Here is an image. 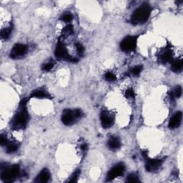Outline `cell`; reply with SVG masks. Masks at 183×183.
<instances>
[{"label":"cell","mask_w":183,"mask_h":183,"mask_svg":"<svg viewBox=\"0 0 183 183\" xmlns=\"http://www.w3.org/2000/svg\"><path fill=\"white\" fill-rule=\"evenodd\" d=\"M27 99H24L20 102V108L12 121V128L14 130H20L25 128L29 120V113L26 104Z\"/></svg>","instance_id":"cell-1"},{"label":"cell","mask_w":183,"mask_h":183,"mask_svg":"<svg viewBox=\"0 0 183 183\" xmlns=\"http://www.w3.org/2000/svg\"><path fill=\"white\" fill-rule=\"evenodd\" d=\"M152 8L147 4H144L135 10L131 16V23L133 24H144L147 21L150 16Z\"/></svg>","instance_id":"cell-2"},{"label":"cell","mask_w":183,"mask_h":183,"mask_svg":"<svg viewBox=\"0 0 183 183\" xmlns=\"http://www.w3.org/2000/svg\"><path fill=\"white\" fill-rule=\"evenodd\" d=\"M2 169V180L4 182H12L19 176L20 172V168L19 165H14L12 167L9 166L4 167L1 166Z\"/></svg>","instance_id":"cell-3"},{"label":"cell","mask_w":183,"mask_h":183,"mask_svg":"<svg viewBox=\"0 0 183 183\" xmlns=\"http://www.w3.org/2000/svg\"><path fill=\"white\" fill-rule=\"evenodd\" d=\"M55 56L58 58V59H64L72 62H77V60L76 58L71 57V56L68 54L67 50V49H66L65 45L60 40L58 41L57 47H56Z\"/></svg>","instance_id":"cell-4"},{"label":"cell","mask_w":183,"mask_h":183,"mask_svg":"<svg viewBox=\"0 0 183 183\" xmlns=\"http://www.w3.org/2000/svg\"><path fill=\"white\" fill-rule=\"evenodd\" d=\"M137 36H128L122 41L120 44V47L124 52H132L136 49Z\"/></svg>","instance_id":"cell-5"},{"label":"cell","mask_w":183,"mask_h":183,"mask_svg":"<svg viewBox=\"0 0 183 183\" xmlns=\"http://www.w3.org/2000/svg\"><path fill=\"white\" fill-rule=\"evenodd\" d=\"M27 52V47L23 44H17L12 48L10 52V57L12 59H17L25 55Z\"/></svg>","instance_id":"cell-6"},{"label":"cell","mask_w":183,"mask_h":183,"mask_svg":"<svg viewBox=\"0 0 183 183\" xmlns=\"http://www.w3.org/2000/svg\"><path fill=\"white\" fill-rule=\"evenodd\" d=\"M124 171V166L123 164H118L109 170L107 176V181H112L119 176H122Z\"/></svg>","instance_id":"cell-7"},{"label":"cell","mask_w":183,"mask_h":183,"mask_svg":"<svg viewBox=\"0 0 183 183\" xmlns=\"http://www.w3.org/2000/svg\"><path fill=\"white\" fill-rule=\"evenodd\" d=\"M102 125L104 128H109L114 124V117L108 111L102 110L100 114Z\"/></svg>","instance_id":"cell-8"},{"label":"cell","mask_w":183,"mask_h":183,"mask_svg":"<svg viewBox=\"0 0 183 183\" xmlns=\"http://www.w3.org/2000/svg\"><path fill=\"white\" fill-rule=\"evenodd\" d=\"M163 160L160 159H148L146 162L145 167L147 171L154 172L159 170L162 164Z\"/></svg>","instance_id":"cell-9"},{"label":"cell","mask_w":183,"mask_h":183,"mask_svg":"<svg viewBox=\"0 0 183 183\" xmlns=\"http://www.w3.org/2000/svg\"><path fill=\"white\" fill-rule=\"evenodd\" d=\"M76 119L74 114V111L70 109H65L63 112L62 116V121L65 125H70L74 123L75 119Z\"/></svg>","instance_id":"cell-10"},{"label":"cell","mask_w":183,"mask_h":183,"mask_svg":"<svg viewBox=\"0 0 183 183\" xmlns=\"http://www.w3.org/2000/svg\"><path fill=\"white\" fill-rule=\"evenodd\" d=\"M182 114L181 112H177L175 113L172 118L170 119L169 123V128L170 129H176L179 128L182 122Z\"/></svg>","instance_id":"cell-11"},{"label":"cell","mask_w":183,"mask_h":183,"mask_svg":"<svg viewBox=\"0 0 183 183\" xmlns=\"http://www.w3.org/2000/svg\"><path fill=\"white\" fill-rule=\"evenodd\" d=\"M50 172L47 169H43L40 172L37 176H36V179L35 180V182L37 183H45L47 182L50 179Z\"/></svg>","instance_id":"cell-12"},{"label":"cell","mask_w":183,"mask_h":183,"mask_svg":"<svg viewBox=\"0 0 183 183\" xmlns=\"http://www.w3.org/2000/svg\"><path fill=\"white\" fill-rule=\"evenodd\" d=\"M31 97H34V98L35 97L38 99H51L50 94L43 89H38L33 91L31 94Z\"/></svg>","instance_id":"cell-13"},{"label":"cell","mask_w":183,"mask_h":183,"mask_svg":"<svg viewBox=\"0 0 183 183\" xmlns=\"http://www.w3.org/2000/svg\"><path fill=\"white\" fill-rule=\"evenodd\" d=\"M108 146L111 150H118L121 147V142L117 137H112L108 141Z\"/></svg>","instance_id":"cell-14"},{"label":"cell","mask_w":183,"mask_h":183,"mask_svg":"<svg viewBox=\"0 0 183 183\" xmlns=\"http://www.w3.org/2000/svg\"><path fill=\"white\" fill-rule=\"evenodd\" d=\"M182 69V60H174L171 61V70L175 72H180Z\"/></svg>","instance_id":"cell-15"},{"label":"cell","mask_w":183,"mask_h":183,"mask_svg":"<svg viewBox=\"0 0 183 183\" xmlns=\"http://www.w3.org/2000/svg\"><path fill=\"white\" fill-rule=\"evenodd\" d=\"M172 60V52L171 50L166 51V52L163 53L160 57V62L163 63V64L171 62Z\"/></svg>","instance_id":"cell-16"},{"label":"cell","mask_w":183,"mask_h":183,"mask_svg":"<svg viewBox=\"0 0 183 183\" xmlns=\"http://www.w3.org/2000/svg\"><path fill=\"white\" fill-rule=\"evenodd\" d=\"M7 146V153H14L18 150V144L14 142H9Z\"/></svg>","instance_id":"cell-17"},{"label":"cell","mask_w":183,"mask_h":183,"mask_svg":"<svg viewBox=\"0 0 183 183\" xmlns=\"http://www.w3.org/2000/svg\"><path fill=\"white\" fill-rule=\"evenodd\" d=\"M12 26H9V27L4 28L1 31V38L2 40H7L10 36L12 33Z\"/></svg>","instance_id":"cell-18"},{"label":"cell","mask_w":183,"mask_h":183,"mask_svg":"<svg viewBox=\"0 0 183 183\" xmlns=\"http://www.w3.org/2000/svg\"><path fill=\"white\" fill-rule=\"evenodd\" d=\"M74 32V30H73V26L71 24H68L65 26V27L62 30V36H67L69 35H71Z\"/></svg>","instance_id":"cell-19"},{"label":"cell","mask_w":183,"mask_h":183,"mask_svg":"<svg viewBox=\"0 0 183 183\" xmlns=\"http://www.w3.org/2000/svg\"><path fill=\"white\" fill-rule=\"evenodd\" d=\"M182 95V87L180 86H177L175 87V89H173L172 93L171 94V97L172 98H180Z\"/></svg>","instance_id":"cell-20"},{"label":"cell","mask_w":183,"mask_h":183,"mask_svg":"<svg viewBox=\"0 0 183 183\" xmlns=\"http://www.w3.org/2000/svg\"><path fill=\"white\" fill-rule=\"evenodd\" d=\"M127 182H140V179L137 175H136L135 174H130L128 176V178H127Z\"/></svg>","instance_id":"cell-21"},{"label":"cell","mask_w":183,"mask_h":183,"mask_svg":"<svg viewBox=\"0 0 183 183\" xmlns=\"http://www.w3.org/2000/svg\"><path fill=\"white\" fill-rule=\"evenodd\" d=\"M142 65H138L136 66V67H133L132 70V74L134 76H137L141 73L142 70Z\"/></svg>","instance_id":"cell-22"},{"label":"cell","mask_w":183,"mask_h":183,"mask_svg":"<svg viewBox=\"0 0 183 183\" xmlns=\"http://www.w3.org/2000/svg\"><path fill=\"white\" fill-rule=\"evenodd\" d=\"M53 67H54V62H48L45 63V64L43 65L42 70H44V71L48 72V71H50V70L53 68Z\"/></svg>","instance_id":"cell-23"},{"label":"cell","mask_w":183,"mask_h":183,"mask_svg":"<svg viewBox=\"0 0 183 183\" xmlns=\"http://www.w3.org/2000/svg\"><path fill=\"white\" fill-rule=\"evenodd\" d=\"M125 97L128 99H134L135 97V92L133 91L132 89H128L125 92Z\"/></svg>","instance_id":"cell-24"},{"label":"cell","mask_w":183,"mask_h":183,"mask_svg":"<svg viewBox=\"0 0 183 183\" xmlns=\"http://www.w3.org/2000/svg\"><path fill=\"white\" fill-rule=\"evenodd\" d=\"M72 18H73V17L71 14L66 13L62 17L61 19H62V20H63L64 22H70L72 20Z\"/></svg>","instance_id":"cell-25"},{"label":"cell","mask_w":183,"mask_h":183,"mask_svg":"<svg viewBox=\"0 0 183 183\" xmlns=\"http://www.w3.org/2000/svg\"><path fill=\"white\" fill-rule=\"evenodd\" d=\"M105 79L107 80V81L109 82H113L114 80H116V77L113 73L112 72H107L105 74Z\"/></svg>","instance_id":"cell-26"},{"label":"cell","mask_w":183,"mask_h":183,"mask_svg":"<svg viewBox=\"0 0 183 183\" xmlns=\"http://www.w3.org/2000/svg\"><path fill=\"white\" fill-rule=\"evenodd\" d=\"M79 170H77V171H75L74 174H73V175L71 177V179L69 180V182H77V178H78V177H79Z\"/></svg>","instance_id":"cell-27"},{"label":"cell","mask_w":183,"mask_h":183,"mask_svg":"<svg viewBox=\"0 0 183 183\" xmlns=\"http://www.w3.org/2000/svg\"><path fill=\"white\" fill-rule=\"evenodd\" d=\"M0 142H1L2 145H7V143L9 142V141L7 140L6 136H4V135H1V137H0Z\"/></svg>","instance_id":"cell-28"},{"label":"cell","mask_w":183,"mask_h":183,"mask_svg":"<svg viewBox=\"0 0 183 183\" xmlns=\"http://www.w3.org/2000/svg\"><path fill=\"white\" fill-rule=\"evenodd\" d=\"M74 114H75V118H76V119L81 118V116H82V111L80 110V109H75V110H74Z\"/></svg>","instance_id":"cell-29"},{"label":"cell","mask_w":183,"mask_h":183,"mask_svg":"<svg viewBox=\"0 0 183 183\" xmlns=\"http://www.w3.org/2000/svg\"><path fill=\"white\" fill-rule=\"evenodd\" d=\"M76 48H77V52L79 54H82L83 53V52H84V47H83V46L81 45V44L79 43L76 44Z\"/></svg>","instance_id":"cell-30"},{"label":"cell","mask_w":183,"mask_h":183,"mask_svg":"<svg viewBox=\"0 0 183 183\" xmlns=\"http://www.w3.org/2000/svg\"><path fill=\"white\" fill-rule=\"evenodd\" d=\"M81 150L83 151V152H85L87 150V144H83V145H82L81 146Z\"/></svg>","instance_id":"cell-31"},{"label":"cell","mask_w":183,"mask_h":183,"mask_svg":"<svg viewBox=\"0 0 183 183\" xmlns=\"http://www.w3.org/2000/svg\"><path fill=\"white\" fill-rule=\"evenodd\" d=\"M142 156L144 157H145V158L147 157V151H143V152H142Z\"/></svg>","instance_id":"cell-32"}]
</instances>
